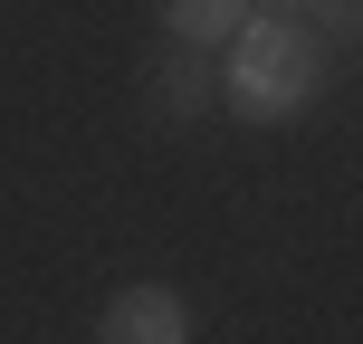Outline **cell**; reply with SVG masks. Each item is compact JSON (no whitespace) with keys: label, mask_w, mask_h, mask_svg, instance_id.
<instances>
[{"label":"cell","mask_w":363,"mask_h":344,"mask_svg":"<svg viewBox=\"0 0 363 344\" xmlns=\"http://www.w3.org/2000/svg\"><path fill=\"white\" fill-rule=\"evenodd\" d=\"M220 48H230V57H211V96L239 115V125H296V115L335 87V48L306 29V19L249 10Z\"/></svg>","instance_id":"obj_1"},{"label":"cell","mask_w":363,"mask_h":344,"mask_svg":"<svg viewBox=\"0 0 363 344\" xmlns=\"http://www.w3.org/2000/svg\"><path fill=\"white\" fill-rule=\"evenodd\" d=\"M96 344H191V306H182V287L163 277H144V287H115L106 296V326Z\"/></svg>","instance_id":"obj_2"},{"label":"cell","mask_w":363,"mask_h":344,"mask_svg":"<svg viewBox=\"0 0 363 344\" xmlns=\"http://www.w3.org/2000/svg\"><path fill=\"white\" fill-rule=\"evenodd\" d=\"M144 96H153V115H163V125H191V115H211V106H220V96H211V57L172 38V48L144 67Z\"/></svg>","instance_id":"obj_3"},{"label":"cell","mask_w":363,"mask_h":344,"mask_svg":"<svg viewBox=\"0 0 363 344\" xmlns=\"http://www.w3.org/2000/svg\"><path fill=\"white\" fill-rule=\"evenodd\" d=\"M239 19H249V0H163V29L182 48H220Z\"/></svg>","instance_id":"obj_4"},{"label":"cell","mask_w":363,"mask_h":344,"mask_svg":"<svg viewBox=\"0 0 363 344\" xmlns=\"http://www.w3.org/2000/svg\"><path fill=\"white\" fill-rule=\"evenodd\" d=\"M249 10H268V19H306L315 38H354V19H363V0H249Z\"/></svg>","instance_id":"obj_5"}]
</instances>
